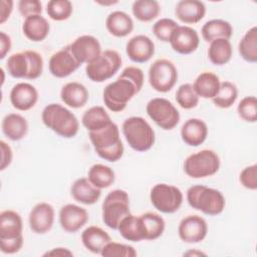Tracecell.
Masks as SVG:
<instances>
[{"mask_svg":"<svg viewBox=\"0 0 257 257\" xmlns=\"http://www.w3.org/2000/svg\"><path fill=\"white\" fill-rule=\"evenodd\" d=\"M144 81V71L140 67L126 66L114 81L104 87L102 92L104 105L112 112L122 111L141 91Z\"/></svg>","mask_w":257,"mask_h":257,"instance_id":"obj_1","label":"cell"},{"mask_svg":"<svg viewBox=\"0 0 257 257\" xmlns=\"http://www.w3.org/2000/svg\"><path fill=\"white\" fill-rule=\"evenodd\" d=\"M88 138L94 152L102 160L115 163L123 156L124 147L115 122L111 121L98 131L89 132Z\"/></svg>","mask_w":257,"mask_h":257,"instance_id":"obj_2","label":"cell"},{"mask_svg":"<svg viewBox=\"0 0 257 257\" xmlns=\"http://www.w3.org/2000/svg\"><path fill=\"white\" fill-rule=\"evenodd\" d=\"M43 124L63 139L74 138L79 131V121L76 115L59 103L47 104L41 112Z\"/></svg>","mask_w":257,"mask_h":257,"instance_id":"obj_3","label":"cell"},{"mask_svg":"<svg viewBox=\"0 0 257 257\" xmlns=\"http://www.w3.org/2000/svg\"><path fill=\"white\" fill-rule=\"evenodd\" d=\"M23 221L14 210L0 213V249L4 254H15L23 246Z\"/></svg>","mask_w":257,"mask_h":257,"instance_id":"obj_4","label":"cell"},{"mask_svg":"<svg viewBox=\"0 0 257 257\" xmlns=\"http://www.w3.org/2000/svg\"><path fill=\"white\" fill-rule=\"evenodd\" d=\"M189 206L208 216L220 215L226 206L223 193L205 185H193L186 193Z\"/></svg>","mask_w":257,"mask_h":257,"instance_id":"obj_5","label":"cell"},{"mask_svg":"<svg viewBox=\"0 0 257 257\" xmlns=\"http://www.w3.org/2000/svg\"><path fill=\"white\" fill-rule=\"evenodd\" d=\"M44 61L42 55L35 50H24L8 56L6 70L13 78L34 80L41 76Z\"/></svg>","mask_w":257,"mask_h":257,"instance_id":"obj_6","label":"cell"},{"mask_svg":"<svg viewBox=\"0 0 257 257\" xmlns=\"http://www.w3.org/2000/svg\"><path fill=\"white\" fill-rule=\"evenodd\" d=\"M121 132L128 146L136 152H147L155 145V131L142 116L135 115L125 118L121 125Z\"/></svg>","mask_w":257,"mask_h":257,"instance_id":"obj_7","label":"cell"},{"mask_svg":"<svg viewBox=\"0 0 257 257\" xmlns=\"http://www.w3.org/2000/svg\"><path fill=\"white\" fill-rule=\"evenodd\" d=\"M131 214L130 197L126 191L114 189L104 198L101 205L102 222L106 227L117 230L120 221Z\"/></svg>","mask_w":257,"mask_h":257,"instance_id":"obj_8","label":"cell"},{"mask_svg":"<svg viewBox=\"0 0 257 257\" xmlns=\"http://www.w3.org/2000/svg\"><path fill=\"white\" fill-rule=\"evenodd\" d=\"M221 166L218 154L204 149L188 156L184 161V172L192 179H204L215 175Z\"/></svg>","mask_w":257,"mask_h":257,"instance_id":"obj_9","label":"cell"},{"mask_svg":"<svg viewBox=\"0 0 257 257\" xmlns=\"http://www.w3.org/2000/svg\"><path fill=\"white\" fill-rule=\"evenodd\" d=\"M122 59L114 49H105L95 59L86 64V76L93 82H103L111 78L120 68Z\"/></svg>","mask_w":257,"mask_h":257,"instance_id":"obj_10","label":"cell"},{"mask_svg":"<svg viewBox=\"0 0 257 257\" xmlns=\"http://www.w3.org/2000/svg\"><path fill=\"white\" fill-rule=\"evenodd\" d=\"M146 111L149 117L164 131H171L180 122L179 110L165 97H155L149 100Z\"/></svg>","mask_w":257,"mask_h":257,"instance_id":"obj_11","label":"cell"},{"mask_svg":"<svg viewBox=\"0 0 257 257\" xmlns=\"http://www.w3.org/2000/svg\"><path fill=\"white\" fill-rule=\"evenodd\" d=\"M150 200L152 205L159 212L173 214L181 208L184 201V195L183 192L174 185L159 183L152 188Z\"/></svg>","mask_w":257,"mask_h":257,"instance_id":"obj_12","label":"cell"},{"mask_svg":"<svg viewBox=\"0 0 257 257\" xmlns=\"http://www.w3.org/2000/svg\"><path fill=\"white\" fill-rule=\"evenodd\" d=\"M178 76L176 65L166 58L155 60L149 68V83L158 92L166 93L172 90L178 81Z\"/></svg>","mask_w":257,"mask_h":257,"instance_id":"obj_13","label":"cell"},{"mask_svg":"<svg viewBox=\"0 0 257 257\" xmlns=\"http://www.w3.org/2000/svg\"><path fill=\"white\" fill-rule=\"evenodd\" d=\"M208 234V224L199 215H188L183 218L178 226L179 238L188 244L202 242Z\"/></svg>","mask_w":257,"mask_h":257,"instance_id":"obj_14","label":"cell"},{"mask_svg":"<svg viewBox=\"0 0 257 257\" xmlns=\"http://www.w3.org/2000/svg\"><path fill=\"white\" fill-rule=\"evenodd\" d=\"M169 43L172 49L183 55L195 52L200 45V36L196 29L188 25H179L172 33Z\"/></svg>","mask_w":257,"mask_h":257,"instance_id":"obj_15","label":"cell"},{"mask_svg":"<svg viewBox=\"0 0 257 257\" xmlns=\"http://www.w3.org/2000/svg\"><path fill=\"white\" fill-rule=\"evenodd\" d=\"M68 46L72 55L80 64H88L102 52L99 40L92 35H81Z\"/></svg>","mask_w":257,"mask_h":257,"instance_id":"obj_16","label":"cell"},{"mask_svg":"<svg viewBox=\"0 0 257 257\" xmlns=\"http://www.w3.org/2000/svg\"><path fill=\"white\" fill-rule=\"evenodd\" d=\"M80 65L72 55L69 46L66 45L51 55L48 62V69L54 77L64 78L76 71Z\"/></svg>","mask_w":257,"mask_h":257,"instance_id":"obj_17","label":"cell"},{"mask_svg":"<svg viewBox=\"0 0 257 257\" xmlns=\"http://www.w3.org/2000/svg\"><path fill=\"white\" fill-rule=\"evenodd\" d=\"M55 212L51 204L47 202L37 203L29 212L28 223L30 229L39 235L49 232L54 224Z\"/></svg>","mask_w":257,"mask_h":257,"instance_id":"obj_18","label":"cell"},{"mask_svg":"<svg viewBox=\"0 0 257 257\" xmlns=\"http://www.w3.org/2000/svg\"><path fill=\"white\" fill-rule=\"evenodd\" d=\"M89 215L86 209L75 204H66L59 210L58 220L60 227L67 233L79 231L88 222Z\"/></svg>","mask_w":257,"mask_h":257,"instance_id":"obj_19","label":"cell"},{"mask_svg":"<svg viewBox=\"0 0 257 257\" xmlns=\"http://www.w3.org/2000/svg\"><path fill=\"white\" fill-rule=\"evenodd\" d=\"M38 90L29 82H18L10 90L9 98L12 106L20 111H27L38 101Z\"/></svg>","mask_w":257,"mask_h":257,"instance_id":"obj_20","label":"cell"},{"mask_svg":"<svg viewBox=\"0 0 257 257\" xmlns=\"http://www.w3.org/2000/svg\"><path fill=\"white\" fill-rule=\"evenodd\" d=\"M125 53L133 62H148L155 54V43L149 36L138 34L126 42Z\"/></svg>","mask_w":257,"mask_h":257,"instance_id":"obj_21","label":"cell"},{"mask_svg":"<svg viewBox=\"0 0 257 257\" xmlns=\"http://www.w3.org/2000/svg\"><path fill=\"white\" fill-rule=\"evenodd\" d=\"M207 123L198 117H192L187 119L181 127L182 141L190 147L201 146L208 137Z\"/></svg>","mask_w":257,"mask_h":257,"instance_id":"obj_22","label":"cell"},{"mask_svg":"<svg viewBox=\"0 0 257 257\" xmlns=\"http://www.w3.org/2000/svg\"><path fill=\"white\" fill-rule=\"evenodd\" d=\"M206 14V6L200 0H181L176 4L175 15L184 24H196Z\"/></svg>","mask_w":257,"mask_h":257,"instance_id":"obj_23","label":"cell"},{"mask_svg":"<svg viewBox=\"0 0 257 257\" xmlns=\"http://www.w3.org/2000/svg\"><path fill=\"white\" fill-rule=\"evenodd\" d=\"M70 195L77 203L90 206L99 200L101 190L92 185L87 177H83L76 179L72 183L70 187Z\"/></svg>","mask_w":257,"mask_h":257,"instance_id":"obj_24","label":"cell"},{"mask_svg":"<svg viewBox=\"0 0 257 257\" xmlns=\"http://www.w3.org/2000/svg\"><path fill=\"white\" fill-rule=\"evenodd\" d=\"M60 98L68 107L80 108L87 103L89 93L82 83L70 81L62 86L60 90Z\"/></svg>","mask_w":257,"mask_h":257,"instance_id":"obj_25","label":"cell"},{"mask_svg":"<svg viewBox=\"0 0 257 257\" xmlns=\"http://www.w3.org/2000/svg\"><path fill=\"white\" fill-rule=\"evenodd\" d=\"M28 121L20 113L11 112L6 114L1 122L3 135L12 142L24 139L28 133Z\"/></svg>","mask_w":257,"mask_h":257,"instance_id":"obj_26","label":"cell"},{"mask_svg":"<svg viewBox=\"0 0 257 257\" xmlns=\"http://www.w3.org/2000/svg\"><path fill=\"white\" fill-rule=\"evenodd\" d=\"M105 28L114 37H125L134 30V21L124 11L115 10L110 12L105 19Z\"/></svg>","mask_w":257,"mask_h":257,"instance_id":"obj_27","label":"cell"},{"mask_svg":"<svg viewBox=\"0 0 257 257\" xmlns=\"http://www.w3.org/2000/svg\"><path fill=\"white\" fill-rule=\"evenodd\" d=\"M50 24L42 15H33L24 18L22 32L24 36L32 42H41L49 34Z\"/></svg>","mask_w":257,"mask_h":257,"instance_id":"obj_28","label":"cell"},{"mask_svg":"<svg viewBox=\"0 0 257 257\" xmlns=\"http://www.w3.org/2000/svg\"><path fill=\"white\" fill-rule=\"evenodd\" d=\"M81 242L86 250L93 254H100L103 247L111 241L109 234L98 226H88L81 233Z\"/></svg>","mask_w":257,"mask_h":257,"instance_id":"obj_29","label":"cell"},{"mask_svg":"<svg viewBox=\"0 0 257 257\" xmlns=\"http://www.w3.org/2000/svg\"><path fill=\"white\" fill-rule=\"evenodd\" d=\"M220 78L212 71L201 72L192 84L197 95L205 99H213L220 89Z\"/></svg>","mask_w":257,"mask_h":257,"instance_id":"obj_30","label":"cell"},{"mask_svg":"<svg viewBox=\"0 0 257 257\" xmlns=\"http://www.w3.org/2000/svg\"><path fill=\"white\" fill-rule=\"evenodd\" d=\"M201 35L206 42L216 39H229L233 35V27L230 22L223 19H211L201 28Z\"/></svg>","mask_w":257,"mask_h":257,"instance_id":"obj_31","label":"cell"},{"mask_svg":"<svg viewBox=\"0 0 257 257\" xmlns=\"http://www.w3.org/2000/svg\"><path fill=\"white\" fill-rule=\"evenodd\" d=\"M117 231L119 235L131 242H141L145 240V231L140 216L128 214L119 223Z\"/></svg>","mask_w":257,"mask_h":257,"instance_id":"obj_32","label":"cell"},{"mask_svg":"<svg viewBox=\"0 0 257 257\" xmlns=\"http://www.w3.org/2000/svg\"><path fill=\"white\" fill-rule=\"evenodd\" d=\"M112 120L101 105H94L89 107L82 114L81 123L87 130V132H95L110 123Z\"/></svg>","mask_w":257,"mask_h":257,"instance_id":"obj_33","label":"cell"},{"mask_svg":"<svg viewBox=\"0 0 257 257\" xmlns=\"http://www.w3.org/2000/svg\"><path fill=\"white\" fill-rule=\"evenodd\" d=\"M207 54L214 65L222 66L231 60L233 47L229 39H216L210 42Z\"/></svg>","mask_w":257,"mask_h":257,"instance_id":"obj_34","label":"cell"},{"mask_svg":"<svg viewBox=\"0 0 257 257\" xmlns=\"http://www.w3.org/2000/svg\"><path fill=\"white\" fill-rule=\"evenodd\" d=\"M87 179L96 188L102 190L110 187L115 181L114 171L103 164H94L87 171Z\"/></svg>","mask_w":257,"mask_h":257,"instance_id":"obj_35","label":"cell"},{"mask_svg":"<svg viewBox=\"0 0 257 257\" xmlns=\"http://www.w3.org/2000/svg\"><path fill=\"white\" fill-rule=\"evenodd\" d=\"M238 51L242 59L249 63L257 62V27L248 29L238 44Z\"/></svg>","mask_w":257,"mask_h":257,"instance_id":"obj_36","label":"cell"},{"mask_svg":"<svg viewBox=\"0 0 257 257\" xmlns=\"http://www.w3.org/2000/svg\"><path fill=\"white\" fill-rule=\"evenodd\" d=\"M140 217L145 231V240H156L163 235L166 222L161 215L154 212H147Z\"/></svg>","mask_w":257,"mask_h":257,"instance_id":"obj_37","label":"cell"},{"mask_svg":"<svg viewBox=\"0 0 257 257\" xmlns=\"http://www.w3.org/2000/svg\"><path fill=\"white\" fill-rule=\"evenodd\" d=\"M132 12L139 21L151 22L160 15L161 6L156 0H137L132 4Z\"/></svg>","mask_w":257,"mask_h":257,"instance_id":"obj_38","label":"cell"},{"mask_svg":"<svg viewBox=\"0 0 257 257\" xmlns=\"http://www.w3.org/2000/svg\"><path fill=\"white\" fill-rule=\"evenodd\" d=\"M238 97V88L237 86L229 81H221L220 89L217 95L212 99L213 103L219 108H229L237 100Z\"/></svg>","mask_w":257,"mask_h":257,"instance_id":"obj_39","label":"cell"},{"mask_svg":"<svg viewBox=\"0 0 257 257\" xmlns=\"http://www.w3.org/2000/svg\"><path fill=\"white\" fill-rule=\"evenodd\" d=\"M72 12L73 5L69 0H50L46 4V14L53 21H65Z\"/></svg>","mask_w":257,"mask_h":257,"instance_id":"obj_40","label":"cell"},{"mask_svg":"<svg viewBox=\"0 0 257 257\" xmlns=\"http://www.w3.org/2000/svg\"><path fill=\"white\" fill-rule=\"evenodd\" d=\"M175 98L177 103L184 109L195 108L200 99L191 83L181 84L175 93Z\"/></svg>","mask_w":257,"mask_h":257,"instance_id":"obj_41","label":"cell"},{"mask_svg":"<svg viewBox=\"0 0 257 257\" xmlns=\"http://www.w3.org/2000/svg\"><path fill=\"white\" fill-rule=\"evenodd\" d=\"M237 113L246 122H256L257 120V98L254 95L243 97L237 105Z\"/></svg>","mask_w":257,"mask_h":257,"instance_id":"obj_42","label":"cell"},{"mask_svg":"<svg viewBox=\"0 0 257 257\" xmlns=\"http://www.w3.org/2000/svg\"><path fill=\"white\" fill-rule=\"evenodd\" d=\"M100 255L104 257H135L138 255V252L132 245L118 243L111 240L103 247Z\"/></svg>","mask_w":257,"mask_h":257,"instance_id":"obj_43","label":"cell"},{"mask_svg":"<svg viewBox=\"0 0 257 257\" xmlns=\"http://www.w3.org/2000/svg\"><path fill=\"white\" fill-rule=\"evenodd\" d=\"M179 24L171 18H161L153 25V33L157 39L163 42H169L173 31Z\"/></svg>","mask_w":257,"mask_h":257,"instance_id":"obj_44","label":"cell"},{"mask_svg":"<svg viewBox=\"0 0 257 257\" xmlns=\"http://www.w3.org/2000/svg\"><path fill=\"white\" fill-rule=\"evenodd\" d=\"M239 182L245 189L255 191L257 189V165L253 164L245 167L240 172Z\"/></svg>","mask_w":257,"mask_h":257,"instance_id":"obj_45","label":"cell"},{"mask_svg":"<svg viewBox=\"0 0 257 257\" xmlns=\"http://www.w3.org/2000/svg\"><path fill=\"white\" fill-rule=\"evenodd\" d=\"M18 11L24 18L33 15H41L42 4L38 0H20L18 2Z\"/></svg>","mask_w":257,"mask_h":257,"instance_id":"obj_46","label":"cell"},{"mask_svg":"<svg viewBox=\"0 0 257 257\" xmlns=\"http://www.w3.org/2000/svg\"><path fill=\"white\" fill-rule=\"evenodd\" d=\"M0 148H1V166H0V170L4 171L12 163L13 151H12L11 147L3 140L0 141Z\"/></svg>","mask_w":257,"mask_h":257,"instance_id":"obj_47","label":"cell"},{"mask_svg":"<svg viewBox=\"0 0 257 257\" xmlns=\"http://www.w3.org/2000/svg\"><path fill=\"white\" fill-rule=\"evenodd\" d=\"M12 47L11 37L4 31L0 32V59H4Z\"/></svg>","mask_w":257,"mask_h":257,"instance_id":"obj_48","label":"cell"},{"mask_svg":"<svg viewBox=\"0 0 257 257\" xmlns=\"http://www.w3.org/2000/svg\"><path fill=\"white\" fill-rule=\"evenodd\" d=\"M14 2L12 0H2L0 9V23L4 24L10 17L13 11Z\"/></svg>","mask_w":257,"mask_h":257,"instance_id":"obj_49","label":"cell"},{"mask_svg":"<svg viewBox=\"0 0 257 257\" xmlns=\"http://www.w3.org/2000/svg\"><path fill=\"white\" fill-rule=\"evenodd\" d=\"M43 256H73V253L65 247H55L45 252Z\"/></svg>","mask_w":257,"mask_h":257,"instance_id":"obj_50","label":"cell"},{"mask_svg":"<svg viewBox=\"0 0 257 257\" xmlns=\"http://www.w3.org/2000/svg\"><path fill=\"white\" fill-rule=\"evenodd\" d=\"M184 255H186V256H206V253L199 251L197 249H193V250L191 249V250L185 252Z\"/></svg>","mask_w":257,"mask_h":257,"instance_id":"obj_51","label":"cell"}]
</instances>
